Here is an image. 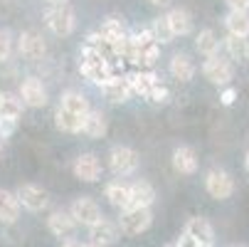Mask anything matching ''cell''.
I'll return each instance as SVG.
<instances>
[{
	"mask_svg": "<svg viewBox=\"0 0 249 247\" xmlns=\"http://www.w3.org/2000/svg\"><path fill=\"white\" fill-rule=\"evenodd\" d=\"M158 55H160V45L158 40L153 38L151 30H141L138 35H133V38H128V52L126 57L141 67H153L158 62Z\"/></svg>",
	"mask_w": 249,
	"mask_h": 247,
	"instance_id": "cell-1",
	"label": "cell"
},
{
	"mask_svg": "<svg viewBox=\"0 0 249 247\" xmlns=\"http://www.w3.org/2000/svg\"><path fill=\"white\" fill-rule=\"evenodd\" d=\"M79 72H82L87 79H91L94 84H101V87H106V84L114 79V72H111L109 59H106L101 52L91 50V47H84V52H82Z\"/></svg>",
	"mask_w": 249,
	"mask_h": 247,
	"instance_id": "cell-2",
	"label": "cell"
},
{
	"mask_svg": "<svg viewBox=\"0 0 249 247\" xmlns=\"http://www.w3.org/2000/svg\"><path fill=\"white\" fill-rule=\"evenodd\" d=\"M153 223V213H151V208H128L121 213L119 218V228L124 235H141V232H146Z\"/></svg>",
	"mask_w": 249,
	"mask_h": 247,
	"instance_id": "cell-3",
	"label": "cell"
},
{
	"mask_svg": "<svg viewBox=\"0 0 249 247\" xmlns=\"http://www.w3.org/2000/svg\"><path fill=\"white\" fill-rule=\"evenodd\" d=\"M45 22L57 38H67V35H72L74 27H77V15L69 5H52L45 15Z\"/></svg>",
	"mask_w": 249,
	"mask_h": 247,
	"instance_id": "cell-4",
	"label": "cell"
},
{
	"mask_svg": "<svg viewBox=\"0 0 249 247\" xmlns=\"http://www.w3.org/2000/svg\"><path fill=\"white\" fill-rule=\"evenodd\" d=\"M69 213H72V218L77 220V225H84V228H94L104 220L101 208L91 198H77L72 205H69Z\"/></svg>",
	"mask_w": 249,
	"mask_h": 247,
	"instance_id": "cell-5",
	"label": "cell"
},
{
	"mask_svg": "<svg viewBox=\"0 0 249 247\" xmlns=\"http://www.w3.org/2000/svg\"><path fill=\"white\" fill-rule=\"evenodd\" d=\"M205 188H207V193L215 198V200H227L234 193V181H232V175L227 171L212 168L205 175Z\"/></svg>",
	"mask_w": 249,
	"mask_h": 247,
	"instance_id": "cell-6",
	"label": "cell"
},
{
	"mask_svg": "<svg viewBox=\"0 0 249 247\" xmlns=\"http://www.w3.org/2000/svg\"><path fill=\"white\" fill-rule=\"evenodd\" d=\"M18 200L22 208L32 210V213H40L50 205V193L42 188V186H35V183H22L18 190H15Z\"/></svg>",
	"mask_w": 249,
	"mask_h": 247,
	"instance_id": "cell-7",
	"label": "cell"
},
{
	"mask_svg": "<svg viewBox=\"0 0 249 247\" xmlns=\"http://www.w3.org/2000/svg\"><path fill=\"white\" fill-rule=\"evenodd\" d=\"M18 50H20V55L25 59L37 62V59L45 57L47 45H45V38L37 30H25V32H20V38H18Z\"/></svg>",
	"mask_w": 249,
	"mask_h": 247,
	"instance_id": "cell-8",
	"label": "cell"
},
{
	"mask_svg": "<svg viewBox=\"0 0 249 247\" xmlns=\"http://www.w3.org/2000/svg\"><path fill=\"white\" fill-rule=\"evenodd\" d=\"M202 75L207 82H212L215 87H227L234 77V69L227 59H220V57H210L205 64H202Z\"/></svg>",
	"mask_w": 249,
	"mask_h": 247,
	"instance_id": "cell-9",
	"label": "cell"
},
{
	"mask_svg": "<svg viewBox=\"0 0 249 247\" xmlns=\"http://www.w3.org/2000/svg\"><path fill=\"white\" fill-rule=\"evenodd\" d=\"M18 94H20L22 104L30 107V109H40V107L47 104V89H45V84L37 77H25Z\"/></svg>",
	"mask_w": 249,
	"mask_h": 247,
	"instance_id": "cell-10",
	"label": "cell"
},
{
	"mask_svg": "<svg viewBox=\"0 0 249 247\" xmlns=\"http://www.w3.org/2000/svg\"><path fill=\"white\" fill-rule=\"evenodd\" d=\"M109 168L116 175H128L138 168V153L128 146H114L109 153Z\"/></svg>",
	"mask_w": 249,
	"mask_h": 247,
	"instance_id": "cell-11",
	"label": "cell"
},
{
	"mask_svg": "<svg viewBox=\"0 0 249 247\" xmlns=\"http://www.w3.org/2000/svg\"><path fill=\"white\" fill-rule=\"evenodd\" d=\"M121 235H124V232H121L119 223L106 220V218H104L99 225L89 228V245H96V247H109V245H114Z\"/></svg>",
	"mask_w": 249,
	"mask_h": 247,
	"instance_id": "cell-12",
	"label": "cell"
},
{
	"mask_svg": "<svg viewBox=\"0 0 249 247\" xmlns=\"http://www.w3.org/2000/svg\"><path fill=\"white\" fill-rule=\"evenodd\" d=\"M72 171H74V175H77L79 181L94 183V181H99V175H101V163H99V158H96L94 153H82V156L74 161Z\"/></svg>",
	"mask_w": 249,
	"mask_h": 247,
	"instance_id": "cell-13",
	"label": "cell"
},
{
	"mask_svg": "<svg viewBox=\"0 0 249 247\" xmlns=\"http://www.w3.org/2000/svg\"><path fill=\"white\" fill-rule=\"evenodd\" d=\"M47 230L57 237H69L77 230V220L72 218L69 210H54V213H50V218H47Z\"/></svg>",
	"mask_w": 249,
	"mask_h": 247,
	"instance_id": "cell-14",
	"label": "cell"
},
{
	"mask_svg": "<svg viewBox=\"0 0 249 247\" xmlns=\"http://www.w3.org/2000/svg\"><path fill=\"white\" fill-rule=\"evenodd\" d=\"M20 200L15 193L5 190V188H0V223H5V225H13L18 223L20 218Z\"/></svg>",
	"mask_w": 249,
	"mask_h": 247,
	"instance_id": "cell-15",
	"label": "cell"
},
{
	"mask_svg": "<svg viewBox=\"0 0 249 247\" xmlns=\"http://www.w3.org/2000/svg\"><path fill=\"white\" fill-rule=\"evenodd\" d=\"M156 203V190L148 181H136L131 183V203L128 208H151Z\"/></svg>",
	"mask_w": 249,
	"mask_h": 247,
	"instance_id": "cell-16",
	"label": "cell"
},
{
	"mask_svg": "<svg viewBox=\"0 0 249 247\" xmlns=\"http://www.w3.org/2000/svg\"><path fill=\"white\" fill-rule=\"evenodd\" d=\"M185 232L190 237H195L200 245H207V247L215 245V230H212V225L205 218H190L185 225Z\"/></svg>",
	"mask_w": 249,
	"mask_h": 247,
	"instance_id": "cell-17",
	"label": "cell"
},
{
	"mask_svg": "<svg viewBox=\"0 0 249 247\" xmlns=\"http://www.w3.org/2000/svg\"><path fill=\"white\" fill-rule=\"evenodd\" d=\"M99 38L106 42V45H116V42H121V40H126L128 35H126V27H124V22L121 20H116V18H106L104 22H101V27H99Z\"/></svg>",
	"mask_w": 249,
	"mask_h": 247,
	"instance_id": "cell-18",
	"label": "cell"
},
{
	"mask_svg": "<svg viewBox=\"0 0 249 247\" xmlns=\"http://www.w3.org/2000/svg\"><path fill=\"white\" fill-rule=\"evenodd\" d=\"M170 75L178 82H190L195 77V62L190 59V55H173L170 59Z\"/></svg>",
	"mask_w": 249,
	"mask_h": 247,
	"instance_id": "cell-19",
	"label": "cell"
},
{
	"mask_svg": "<svg viewBox=\"0 0 249 247\" xmlns=\"http://www.w3.org/2000/svg\"><path fill=\"white\" fill-rule=\"evenodd\" d=\"M59 107H62V109H67V112H72V114H77V116H89V112H91L89 99H87L82 92H72V89L62 94Z\"/></svg>",
	"mask_w": 249,
	"mask_h": 247,
	"instance_id": "cell-20",
	"label": "cell"
},
{
	"mask_svg": "<svg viewBox=\"0 0 249 247\" xmlns=\"http://www.w3.org/2000/svg\"><path fill=\"white\" fill-rule=\"evenodd\" d=\"M165 18H168V25H170V30H173L175 38H185V35L193 32V18H190L188 10H183V8H173Z\"/></svg>",
	"mask_w": 249,
	"mask_h": 247,
	"instance_id": "cell-21",
	"label": "cell"
},
{
	"mask_svg": "<svg viewBox=\"0 0 249 247\" xmlns=\"http://www.w3.org/2000/svg\"><path fill=\"white\" fill-rule=\"evenodd\" d=\"M173 168L178 173H185V175L195 173L197 171V156H195V151L190 146H178L173 151Z\"/></svg>",
	"mask_w": 249,
	"mask_h": 247,
	"instance_id": "cell-22",
	"label": "cell"
},
{
	"mask_svg": "<svg viewBox=\"0 0 249 247\" xmlns=\"http://www.w3.org/2000/svg\"><path fill=\"white\" fill-rule=\"evenodd\" d=\"M84 119L87 116H77L72 112H67V109H57L54 112V124L59 131H67V133H82L84 131Z\"/></svg>",
	"mask_w": 249,
	"mask_h": 247,
	"instance_id": "cell-23",
	"label": "cell"
},
{
	"mask_svg": "<svg viewBox=\"0 0 249 247\" xmlns=\"http://www.w3.org/2000/svg\"><path fill=\"white\" fill-rule=\"evenodd\" d=\"M106 200H109L114 208H119L121 213L124 210H128V203H131V186H126V183H109L106 186Z\"/></svg>",
	"mask_w": 249,
	"mask_h": 247,
	"instance_id": "cell-24",
	"label": "cell"
},
{
	"mask_svg": "<svg viewBox=\"0 0 249 247\" xmlns=\"http://www.w3.org/2000/svg\"><path fill=\"white\" fill-rule=\"evenodd\" d=\"M104 92H106V96H109V101H114V104H124V101L133 94V89H131V79H128V77H114L109 84L104 87Z\"/></svg>",
	"mask_w": 249,
	"mask_h": 247,
	"instance_id": "cell-25",
	"label": "cell"
},
{
	"mask_svg": "<svg viewBox=\"0 0 249 247\" xmlns=\"http://www.w3.org/2000/svg\"><path fill=\"white\" fill-rule=\"evenodd\" d=\"M128 79H131V89H133V94H141V96H151V92L156 89V84H160L158 77L151 72V69H146V72L128 75Z\"/></svg>",
	"mask_w": 249,
	"mask_h": 247,
	"instance_id": "cell-26",
	"label": "cell"
},
{
	"mask_svg": "<svg viewBox=\"0 0 249 247\" xmlns=\"http://www.w3.org/2000/svg\"><path fill=\"white\" fill-rule=\"evenodd\" d=\"M195 47H197V52H200V55H205V57L210 59V57H217L220 40H217V35L212 32L210 27H205V30H200V32H197V38H195Z\"/></svg>",
	"mask_w": 249,
	"mask_h": 247,
	"instance_id": "cell-27",
	"label": "cell"
},
{
	"mask_svg": "<svg viewBox=\"0 0 249 247\" xmlns=\"http://www.w3.org/2000/svg\"><path fill=\"white\" fill-rule=\"evenodd\" d=\"M225 27L234 38H249V13H234L230 10V15L225 18Z\"/></svg>",
	"mask_w": 249,
	"mask_h": 247,
	"instance_id": "cell-28",
	"label": "cell"
},
{
	"mask_svg": "<svg viewBox=\"0 0 249 247\" xmlns=\"http://www.w3.org/2000/svg\"><path fill=\"white\" fill-rule=\"evenodd\" d=\"M25 109V104L20 99V94H13V92H3V99H0V116H10V119H18Z\"/></svg>",
	"mask_w": 249,
	"mask_h": 247,
	"instance_id": "cell-29",
	"label": "cell"
},
{
	"mask_svg": "<svg viewBox=\"0 0 249 247\" xmlns=\"http://www.w3.org/2000/svg\"><path fill=\"white\" fill-rule=\"evenodd\" d=\"M82 133H87L89 138H101L104 133H106V116L101 114V112H89V116L84 119V131Z\"/></svg>",
	"mask_w": 249,
	"mask_h": 247,
	"instance_id": "cell-30",
	"label": "cell"
},
{
	"mask_svg": "<svg viewBox=\"0 0 249 247\" xmlns=\"http://www.w3.org/2000/svg\"><path fill=\"white\" fill-rule=\"evenodd\" d=\"M225 47H227L232 59H237V62L249 59V40L247 38H234V35H230V38L225 40Z\"/></svg>",
	"mask_w": 249,
	"mask_h": 247,
	"instance_id": "cell-31",
	"label": "cell"
},
{
	"mask_svg": "<svg viewBox=\"0 0 249 247\" xmlns=\"http://www.w3.org/2000/svg\"><path fill=\"white\" fill-rule=\"evenodd\" d=\"M153 38L158 40V45H165V42H170L175 35H173V30H170V25H168V18L163 15V18H158L156 22H153Z\"/></svg>",
	"mask_w": 249,
	"mask_h": 247,
	"instance_id": "cell-32",
	"label": "cell"
},
{
	"mask_svg": "<svg viewBox=\"0 0 249 247\" xmlns=\"http://www.w3.org/2000/svg\"><path fill=\"white\" fill-rule=\"evenodd\" d=\"M13 52V35L8 30H0V62H5Z\"/></svg>",
	"mask_w": 249,
	"mask_h": 247,
	"instance_id": "cell-33",
	"label": "cell"
},
{
	"mask_svg": "<svg viewBox=\"0 0 249 247\" xmlns=\"http://www.w3.org/2000/svg\"><path fill=\"white\" fill-rule=\"evenodd\" d=\"M18 129V119L10 116H0V138H10Z\"/></svg>",
	"mask_w": 249,
	"mask_h": 247,
	"instance_id": "cell-34",
	"label": "cell"
},
{
	"mask_svg": "<svg viewBox=\"0 0 249 247\" xmlns=\"http://www.w3.org/2000/svg\"><path fill=\"white\" fill-rule=\"evenodd\" d=\"M153 104H165L168 101V89L163 87V84H156V89L151 92V96H148Z\"/></svg>",
	"mask_w": 249,
	"mask_h": 247,
	"instance_id": "cell-35",
	"label": "cell"
},
{
	"mask_svg": "<svg viewBox=\"0 0 249 247\" xmlns=\"http://www.w3.org/2000/svg\"><path fill=\"white\" fill-rule=\"evenodd\" d=\"M227 5L234 13H249V0H227Z\"/></svg>",
	"mask_w": 249,
	"mask_h": 247,
	"instance_id": "cell-36",
	"label": "cell"
},
{
	"mask_svg": "<svg viewBox=\"0 0 249 247\" xmlns=\"http://www.w3.org/2000/svg\"><path fill=\"white\" fill-rule=\"evenodd\" d=\"M178 247H207V245H200L195 237H190L188 232H183L180 240H178Z\"/></svg>",
	"mask_w": 249,
	"mask_h": 247,
	"instance_id": "cell-37",
	"label": "cell"
},
{
	"mask_svg": "<svg viewBox=\"0 0 249 247\" xmlns=\"http://www.w3.org/2000/svg\"><path fill=\"white\" fill-rule=\"evenodd\" d=\"M232 101H234V89H225V94H222V104H227V107H230Z\"/></svg>",
	"mask_w": 249,
	"mask_h": 247,
	"instance_id": "cell-38",
	"label": "cell"
},
{
	"mask_svg": "<svg viewBox=\"0 0 249 247\" xmlns=\"http://www.w3.org/2000/svg\"><path fill=\"white\" fill-rule=\"evenodd\" d=\"M62 247H89L87 242H79V240H67Z\"/></svg>",
	"mask_w": 249,
	"mask_h": 247,
	"instance_id": "cell-39",
	"label": "cell"
},
{
	"mask_svg": "<svg viewBox=\"0 0 249 247\" xmlns=\"http://www.w3.org/2000/svg\"><path fill=\"white\" fill-rule=\"evenodd\" d=\"M148 3H151V5H156V8H168V5L173 3V0H148Z\"/></svg>",
	"mask_w": 249,
	"mask_h": 247,
	"instance_id": "cell-40",
	"label": "cell"
},
{
	"mask_svg": "<svg viewBox=\"0 0 249 247\" xmlns=\"http://www.w3.org/2000/svg\"><path fill=\"white\" fill-rule=\"evenodd\" d=\"M50 5H67V0H47Z\"/></svg>",
	"mask_w": 249,
	"mask_h": 247,
	"instance_id": "cell-41",
	"label": "cell"
},
{
	"mask_svg": "<svg viewBox=\"0 0 249 247\" xmlns=\"http://www.w3.org/2000/svg\"><path fill=\"white\" fill-rule=\"evenodd\" d=\"M244 166H247V173H249V153H247V158H244Z\"/></svg>",
	"mask_w": 249,
	"mask_h": 247,
	"instance_id": "cell-42",
	"label": "cell"
},
{
	"mask_svg": "<svg viewBox=\"0 0 249 247\" xmlns=\"http://www.w3.org/2000/svg\"><path fill=\"white\" fill-rule=\"evenodd\" d=\"M165 247H178V242H173V245H165Z\"/></svg>",
	"mask_w": 249,
	"mask_h": 247,
	"instance_id": "cell-43",
	"label": "cell"
},
{
	"mask_svg": "<svg viewBox=\"0 0 249 247\" xmlns=\"http://www.w3.org/2000/svg\"><path fill=\"white\" fill-rule=\"evenodd\" d=\"M0 99H3V92H0Z\"/></svg>",
	"mask_w": 249,
	"mask_h": 247,
	"instance_id": "cell-44",
	"label": "cell"
},
{
	"mask_svg": "<svg viewBox=\"0 0 249 247\" xmlns=\"http://www.w3.org/2000/svg\"><path fill=\"white\" fill-rule=\"evenodd\" d=\"M89 247H96V245H89Z\"/></svg>",
	"mask_w": 249,
	"mask_h": 247,
	"instance_id": "cell-45",
	"label": "cell"
},
{
	"mask_svg": "<svg viewBox=\"0 0 249 247\" xmlns=\"http://www.w3.org/2000/svg\"><path fill=\"white\" fill-rule=\"evenodd\" d=\"M234 247H239V245H234Z\"/></svg>",
	"mask_w": 249,
	"mask_h": 247,
	"instance_id": "cell-46",
	"label": "cell"
}]
</instances>
